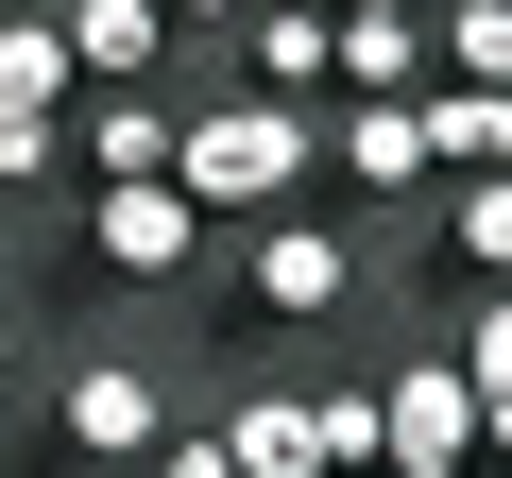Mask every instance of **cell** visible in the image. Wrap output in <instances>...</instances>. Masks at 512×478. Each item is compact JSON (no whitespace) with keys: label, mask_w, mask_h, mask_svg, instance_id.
Returning a JSON list of instances; mask_svg holds the SVG:
<instances>
[{"label":"cell","mask_w":512,"mask_h":478,"mask_svg":"<svg viewBox=\"0 0 512 478\" xmlns=\"http://www.w3.org/2000/svg\"><path fill=\"white\" fill-rule=\"evenodd\" d=\"M308 171H325V103H256V86H222V103L171 120V188H188V222H274V205H308Z\"/></svg>","instance_id":"6da1fadb"},{"label":"cell","mask_w":512,"mask_h":478,"mask_svg":"<svg viewBox=\"0 0 512 478\" xmlns=\"http://www.w3.org/2000/svg\"><path fill=\"white\" fill-rule=\"evenodd\" d=\"M205 274H222V308H239L256 342H325V325L359 308V239H342L325 205H274V222H222Z\"/></svg>","instance_id":"7a4b0ae2"},{"label":"cell","mask_w":512,"mask_h":478,"mask_svg":"<svg viewBox=\"0 0 512 478\" xmlns=\"http://www.w3.org/2000/svg\"><path fill=\"white\" fill-rule=\"evenodd\" d=\"M35 393H52V461H86V478H137V444L188 410V393H171V359H137V342H69Z\"/></svg>","instance_id":"3957f363"},{"label":"cell","mask_w":512,"mask_h":478,"mask_svg":"<svg viewBox=\"0 0 512 478\" xmlns=\"http://www.w3.org/2000/svg\"><path fill=\"white\" fill-rule=\"evenodd\" d=\"M359 393H376V478H427V461H495V444H512V410H478L444 342H427V359H376Z\"/></svg>","instance_id":"277c9868"},{"label":"cell","mask_w":512,"mask_h":478,"mask_svg":"<svg viewBox=\"0 0 512 478\" xmlns=\"http://www.w3.org/2000/svg\"><path fill=\"white\" fill-rule=\"evenodd\" d=\"M69 222H86V274H103V291H188L205 239H222V222H188L171 171H137V188H69Z\"/></svg>","instance_id":"5b68a950"},{"label":"cell","mask_w":512,"mask_h":478,"mask_svg":"<svg viewBox=\"0 0 512 478\" xmlns=\"http://www.w3.org/2000/svg\"><path fill=\"white\" fill-rule=\"evenodd\" d=\"M0 188H69V35H52V0L35 18H0Z\"/></svg>","instance_id":"8992f818"},{"label":"cell","mask_w":512,"mask_h":478,"mask_svg":"<svg viewBox=\"0 0 512 478\" xmlns=\"http://www.w3.org/2000/svg\"><path fill=\"white\" fill-rule=\"evenodd\" d=\"M171 86H69V188H137V171H171Z\"/></svg>","instance_id":"52a82bcc"},{"label":"cell","mask_w":512,"mask_h":478,"mask_svg":"<svg viewBox=\"0 0 512 478\" xmlns=\"http://www.w3.org/2000/svg\"><path fill=\"white\" fill-rule=\"evenodd\" d=\"M222 461L239 478H325V393L308 376H239L222 393Z\"/></svg>","instance_id":"ba28073f"},{"label":"cell","mask_w":512,"mask_h":478,"mask_svg":"<svg viewBox=\"0 0 512 478\" xmlns=\"http://www.w3.org/2000/svg\"><path fill=\"white\" fill-rule=\"evenodd\" d=\"M69 35V86H171V18L154 0H52Z\"/></svg>","instance_id":"9c48e42d"},{"label":"cell","mask_w":512,"mask_h":478,"mask_svg":"<svg viewBox=\"0 0 512 478\" xmlns=\"http://www.w3.org/2000/svg\"><path fill=\"white\" fill-rule=\"evenodd\" d=\"M222 52L256 103H325V0H256V18H222Z\"/></svg>","instance_id":"30bf717a"},{"label":"cell","mask_w":512,"mask_h":478,"mask_svg":"<svg viewBox=\"0 0 512 478\" xmlns=\"http://www.w3.org/2000/svg\"><path fill=\"white\" fill-rule=\"evenodd\" d=\"M325 154H342V188H359V205L444 188V171H427V137H410V103H325Z\"/></svg>","instance_id":"8fae6325"},{"label":"cell","mask_w":512,"mask_h":478,"mask_svg":"<svg viewBox=\"0 0 512 478\" xmlns=\"http://www.w3.org/2000/svg\"><path fill=\"white\" fill-rule=\"evenodd\" d=\"M410 137H427V171H512V86H410Z\"/></svg>","instance_id":"7c38bea8"},{"label":"cell","mask_w":512,"mask_h":478,"mask_svg":"<svg viewBox=\"0 0 512 478\" xmlns=\"http://www.w3.org/2000/svg\"><path fill=\"white\" fill-rule=\"evenodd\" d=\"M427 257L478 274V291H512V171H444V239Z\"/></svg>","instance_id":"4fadbf2b"},{"label":"cell","mask_w":512,"mask_h":478,"mask_svg":"<svg viewBox=\"0 0 512 478\" xmlns=\"http://www.w3.org/2000/svg\"><path fill=\"white\" fill-rule=\"evenodd\" d=\"M427 69L444 86H512V0H427Z\"/></svg>","instance_id":"5bb4252c"},{"label":"cell","mask_w":512,"mask_h":478,"mask_svg":"<svg viewBox=\"0 0 512 478\" xmlns=\"http://www.w3.org/2000/svg\"><path fill=\"white\" fill-rule=\"evenodd\" d=\"M308 393H325V478H376V393L359 376H308Z\"/></svg>","instance_id":"9a60e30c"},{"label":"cell","mask_w":512,"mask_h":478,"mask_svg":"<svg viewBox=\"0 0 512 478\" xmlns=\"http://www.w3.org/2000/svg\"><path fill=\"white\" fill-rule=\"evenodd\" d=\"M137 478H239V461H222V427H188V410H171V427L137 444Z\"/></svg>","instance_id":"2e32d148"},{"label":"cell","mask_w":512,"mask_h":478,"mask_svg":"<svg viewBox=\"0 0 512 478\" xmlns=\"http://www.w3.org/2000/svg\"><path fill=\"white\" fill-rule=\"evenodd\" d=\"M18 376H35V308L0 291V393H18Z\"/></svg>","instance_id":"e0dca14e"},{"label":"cell","mask_w":512,"mask_h":478,"mask_svg":"<svg viewBox=\"0 0 512 478\" xmlns=\"http://www.w3.org/2000/svg\"><path fill=\"white\" fill-rule=\"evenodd\" d=\"M427 478H495V461H427Z\"/></svg>","instance_id":"ac0fdd59"}]
</instances>
